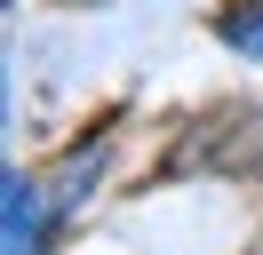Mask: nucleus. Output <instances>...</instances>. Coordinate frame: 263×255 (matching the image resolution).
<instances>
[{
    "label": "nucleus",
    "instance_id": "obj_1",
    "mask_svg": "<svg viewBox=\"0 0 263 255\" xmlns=\"http://www.w3.org/2000/svg\"><path fill=\"white\" fill-rule=\"evenodd\" d=\"M48 184L8 175V255H48Z\"/></svg>",
    "mask_w": 263,
    "mask_h": 255
},
{
    "label": "nucleus",
    "instance_id": "obj_2",
    "mask_svg": "<svg viewBox=\"0 0 263 255\" xmlns=\"http://www.w3.org/2000/svg\"><path fill=\"white\" fill-rule=\"evenodd\" d=\"M215 32H223V48H239V56H263V0L223 8V16H215Z\"/></svg>",
    "mask_w": 263,
    "mask_h": 255
}]
</instances>
